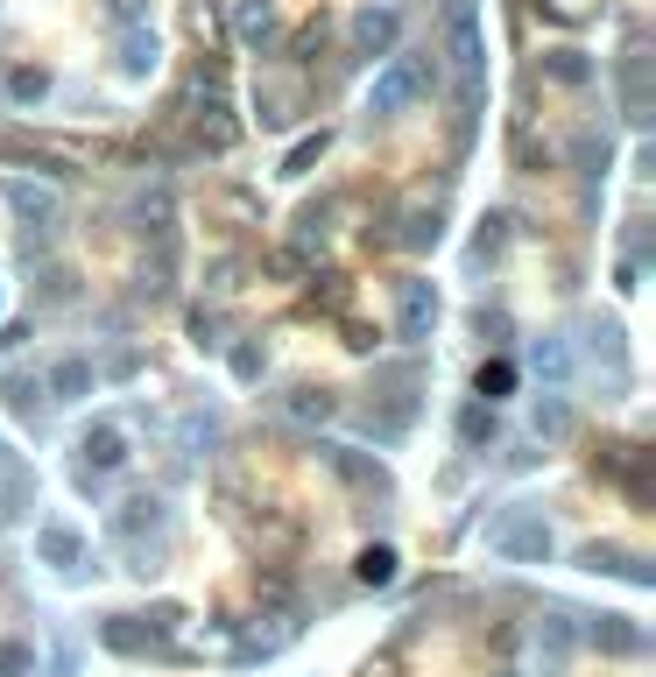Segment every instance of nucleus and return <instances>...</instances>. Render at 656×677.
Here are the masks:
<instances>
[{
  "label": "nucleus",
  "instance_id": "f257e3e1",
  "mask_svg": "<svg viewBox=\"0 0 656 677\" xmlns=\"http://www.w3.org/2000/svg\"><path fill=\"white\" fill-rule=\"evenodd\" d=\"M410 93H416V64H396V71H381V85H375V113H396Z\"/></svg>",
  "mask_w": 656,
  "mask_h": 677
},
{
  "label": "nucleus",
  "instance_id": "f03ea898",
  "mask_svg": "<svg viewBox=\"0 0 656 677\" xmlns=\"http://www.w3.org/2000/svg\"><path fill=\"white\" fill-rule=\"evenodd\" d=\"M42 558H50V565H71V558H78V536H71V530H42Z\"/></svg>",
  "mask_w": 656,
  "mask_h": 677
},
{
  "label": "nucleus",
  "instance_id": "7ed1b4c3",
  "mask_svg": "<svg viewBox=\"0 0 656 677\" xmlns=\"http://www.w3.org/2000/svg\"><path fill=\"white\" fill-rule=\"evenodd\" d=\"M389 36H396V14H361V43H367V50H381Z\"/></svg>",
  "mask_w": 656,
  "mask_h": 677
},
{
  "label": "nucleus",
  "instance_id": "20e7f679",
  "mask_svg": "<svg viewBox=\"0 0 656 677\" xmlns=\"http://www.w3.org/2000/svg\"><path fill=\"white\" fill-rule=\"evenodd\" d=\"M509 551H523V558H544L550 536H544V530H509Z\"/></svg>",
  "mask_w": 656,
  "mask_h": 677
},
{
  "label": "nucleus",
  "instance_id": "39448f33",
  "mask_svg": "<svg viewBox=\"0 0 656 677\" xmlns=\"http://www.w3.org/2000/svg\"><path fill=\"white\" fill-rule=\"evenodd\" d=\"M389 571H396V558H389V551H367V558H361V579H367V585H381Z\"/></svg>",
  "mask_w": 656,
  "mask_h": 677
},
{
  "label": "nucleus",
  "instance_id": "423d86ee",
  "mask_svg": "<svg viewBox=\"0 0 656 677\" xmlns=\"http://www.w3.org/2000/svg\"><path fill=\"white\" fill-rule=\"evenodd\" d=\"M85 451H93L99 466H113V459H121V438H113V431H99V438H85Z\"/></svg>",
  "mask_w": 656,
  "mask_h": 677
},
{
  "label": "nucleus",
  "instance_id": "0eeeda50",
  "mask_svg": "<svg viewBox=\"0 0 656 677\" xmlns=\"http://www.w3.org/2000/svg\"><path fill=\"white\" fill-rule=\"evenodd\" d=\"M57 388H64V396H78V388H85V367H78V360H71V367H57Z\"/></svg>",
  "mask_w": 656,
  "mask_h": 677
},
{
  "label": "nucleus",
  "instance_id": "6e6552de",
  "mask_svg": "<svg viewBox=\"0 0 656 677\" xmlns=\"http://www.w3.org/2000/svg\"><path fill=\"white\" fill-rule=\"evenodd\" d=\"M14 670H28V650H0V677H14Z\"/></svg>",
  "mask_w": 656,
  "mask_h": 677
}]
</instances>
